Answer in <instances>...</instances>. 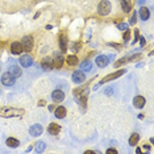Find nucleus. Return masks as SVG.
I'll use <instances>...</instances> for the list:
<instances>
[{
  "label": "nucleus",
  "mask_w": 154,
  "mask_h": 154,
  "mask_svg": "<svg viewBox=\"0 0 154 154\" xmlns=\"http://www.w3.org/2000/svg\"><path fill=\"white\" fill-rule=\"evenodd\" d=\"M24 109L12 108V107H3L0 108V116L1 117H19L24 115Z\"/></svg>",
  "instance_id": "1"
},
{
  "label": "nucleus",
  "mask_w": 154,
  "mask_h": 154,
  "mask_svg": "<svg viewBox=\"0 0 154 154\" xmlns=\"http://www.w3.org/2000/svg\"><path fill=\"white\" fill-rule=\"evenodd\" d=\"M111 8H112V6L108 0H101L98 6V12L100 16H107L111 12Z\"/></svg>",
  "instance_id": "2"
},
{
  "label": "nucleus",
  "mask_w": 154,
  "mask_h": 154,
  "mask_svg": "<svg viewBox=\"0 0 154 154\" xmlns=\"http://www.w3.org/2000/svg\"><path fill=\"white\" fill-rule=\"evenodd\" d=\"M21 45H23V49H24L25 51L32 50L33 49V37L32 36H25V37H23Z\"/></svg>",
  "instance_id": "3"
},
{
  "label": "nucleus",
  "mask_w": 154,
  "mask_h": 154,
  "mask_svg": "<svg viewBox=\"0 0 154 154\" xmlns=\"http://www.w3.org/2000/svg\"><path fill=\"white\" fill-rule=\"evenodd\" d=\"M1 83H3L4 86H8V87H11V86L15 84V77L9 71L6 72V74L1 77Z\"/></svg>",
  "instance_id": "4"
},
{
  "label": "nucleus",
  "mask_w": 154,
  "mask_h": 154,
  "mask_svg": "<svg viewBox=\"0 0 154 154\" xmlns=\"http://www.w3.org/2000/svg\"><path fill=\"white\" fill-rule=\"evenodd\" d=\"M124 72H125V70H117V71H115V72H112V74L107 75L105 78H103V79H101L100 84L109 82V80H113V79H116V78H119V77H121V75L124 74Z\"/></svg>",
  "instance_id": "5"
},
{
  "label": "nucleus",
  "mask_w": 154,
  "mask_h": 154,
  "mask_svg": "<svg viewBox=\"0 0 154 154\" xmlns=\"http://www.w3.org/2000/svg\"><path fill=\"white\" fill-rule=\"evenodd\" d=\"M41 67H42L45 71H50V70L53 69V59H51L50 57L44 58L42 62H41Z\"/></svg>",
  "instance_id": "6"
},
{
  "label": "nucleus",
  "mask_w": 154,
  "mask_h": 154,
  "mask_svg": "<svg viewBox=\"0 0 154 154\" xmlns=\"http://www.w3.org/2000/svg\"><path fill=\"white\" fill-rule=\"evenodd\" d=\"M32 62H33V59L29 54H24V56L20 57V65L23 67H29L32 65Z\"/></svg>",
  "instance_id": "7"
},
{
  "label": "nucleus",
  "mask_w": 154,
  "mask_h": 154,
  "mask_svg": "<svg viewBox=\"0 0 154 154\" xmlns=\"http://www.w3.org/2000/svg\"><path fill=\"white\" fill-rule=\"evenodd\" d=\"M84 79H86V77L82 72V70H80V71H74V74H72V82L74 83L80 84L82 82H84Z\"/></svg>",
  "instance_id": "8"
},
{
  "label": "nucleus",
  "mask_w": 154,
  "mask_h": 154,
  "mask_svg": "<svg viewBox=\"0 0 154 154\" xmlns=\"http://www.w3.org/2000/svg\"><path fill=\"white\" fill-rule=\"evenodd\" d=\"M44 132V128H42V125H40V124H34L33 127H30V129H29V133L32 136H40L41 133Z\"/></svg>",
  "instance_id": "9"
},
{
  "label": "nucleus",
  "mask_w": 154,
  "mask_h": 154,
  "mask_svg": "<svg viewBox=\"0 0 154 154\" xmlns=\"http://www.w3.org/2000/svg\"><path fill=\"white\" fill-rule=\"evenodd\" d=\"M11 51H12V54H16V56L21 54L23 51H24L21 42H13V44H12V45H11Z\"/></svg>",
  "instance_id": "10"
},
{
  "label": "nucleus",
  "mask_w": 154,
  "mask_h": 154,
  "mask_svg": "<svg viewBox=\"0 0 154 154\" xmlns=\"http://www.w3.org/2000/svg\"><path fill=\"white\" fill-rule=\"evenodd\" d=\"M58 45H59V49H61L62 53H65V51L67 50V38H66V34H61V36H59Z\"/></svg>",
  "instance_id": "11"
},
{
  "label": "nucleus",
  "mask_w": 154,
  "mask_h": 154,
  "mask_svg": "<svg viewBox=\"0 0 154 154\" xmlns=\"http://www.w3.org/2000/svg\"><path fill=\"white\" fill-rule=\"evenodd\" d=\"M51 98H53L54 101L59 103V101H62L65 99V94H63V91H61V90H56V91H53V94H51Z\"/></svg>",
  "instance_id": "12"
},
{
  "label": "nucleus",
  "mask_w": 154,
  "mask_h": 154,
  "mask_svg": "<svg viewBox=\"0 0 154 154\" xmlns=\"http://www.w3.org/2000/svg\"><path fill=\"white\" fill-rule=\"evenodd\" d=\"M146 100L143 96H136L134 99H133V105L136 107V108H142L143 105H145Z\"/></svg>",
  "instance_id": "13"
},
{
  "label": "nucleus",
  "mask_w": 154,
  "mask_h": 154,
  "mask_svg": "<svg viewBox=\"0 0 154 154\" xmlns=\"http://www.w3.org/2000/svg\"><path fill=\"white\" fill-rule=\"evenodd\" d=\"M54 115H56L57 119H63L65 116H66V108L65 107H57L56 109H54Z\"/></svg>",
  "instance_id": "14"
},
{
  "label": "nucleus",
  "mask_w": 154,
  "mask_h": 154,
  "mask_svg": "<svg viewBox=\"0 0 154 154\" xmlns=\"http://www.w3.org/2000/svg\"><path fill=\"white\" fill-rule=\"evenodd\" d=\"M108 57L105 56H99L98 58H96V65H98L99 67H105L107 65H108Z\"/></svg>",
  "instance_id": "15"
},
{
  "label": "nucleus",
  "mask_w": 154,
  "mask_h": 154,
  "mask_svg": "<svg viewBox=\"0 0 154 154\" xmlns=\"http://www.w3.org/2000/svg\"><path fill=\"white\" fill-rule=\"evenodd\" d=\"M59 130H61V127H59L58 124L50 122V125H49V128H48V132L50 133V134H58Z\"/></svg>",
  "instance_id": "16"
},
{
  "label": "nucleus",
  "mask_w": 154,
  "mask_h": 154,
  "mask_svg": "<svg viewBox=\"0 0 154 154\" xmlns=\"http://www.w3.org/2000/svg\"><path fill=\"white\" fill-rule=\"evenodd\" d=\"M9 72H11V74L13 75L15 78H19V77H21V74H23L21 69H20L19 66H12L11 69H9Z\"/></svg>",
  "instance_id": "17"
},
{
  "label": "nucleus",
  "mask_w": 154,
  "mask_h": 154,
  "mask_svg": "<svg viewBox=\"0 0 154 154\" xmlns=\"http://www.w3.org/2000/svg\"><path fill=\"white\" fill-rule=\"evenodd\" d=\"M62 65H63V58L59 56L56 57V59L53 61V67H56V69H61Z\"/></svg>",
  "instance_id": "18"
},
{
  "label": "nucleus",
  "mask_w": 154,
  "mask_h": 154,
  "mask_svg": "<svg viewBox=\"0 0 154 154\" xmlns=\"http://www.w3.org/2000/svg\"><path fill=\"white\" fill-rule=\"evenodd\" d=\"M6 143L9 146V148H17V146L20 145V142H19V141H17L16 138H12V137H11V138H7Z\"/></svg>",
  "instance_id": "19"
},
{
  "label": "nucleus",
  "mask_w": 154,
  "mask_h": 154,
  "mask_svg": "<svg viewBox=\"0 0 154 154\" xmlns=\"http://www.w3.org/2000/svg\"><path fill=\"white\" fill-rule=\"evenodd\" d=\"M149 9L146 8V7H142V8L140 9V16H141V19L143 20V21H145V20H148L149 19Z\"/></svg>",
  "instance_id": "20"
},
{
  "label": "nucleus",
  "mask_w": 154,
  "mask_h": 154,
  "mask_svg": "<svg viewBox=\"0 0 154 154\" xmlns=\"http://www.w3.org/2000/svg\"><path fill=\"white\" fill-rule=\"evenodd\" d=\"M138 140H140V136H138L137 133H133V134L130 136V138H129V145L130 146H136L137 145V142H138Z\"/></svg>",
  "instance_id": "21"
},
{
  "label": "nucleus",
  "mask_w": 154,
  "mask_h": 154,
  "mask_svg": "<svg viewBox=\"0 0 154 154\" xmlns=\"http://www.w3.org/2000/svg\"><path fill=\"white\" fill-rule=\"evenodd\" d=\"M91 67H92V65H91L90 61H84L80 63V70H82V71H90Z\"/></svg>",
  "instance_id": "22"
},
{
  "label": "nucleus",
  "mask_w": 154,
  "mask_h": 154,
  "mask_svg": "<svg viewBox=\"0 0 154 154\" xmlns=\"http://www.w3.org/2000/svg\"><path fill=\"white\" fill-rule=\"evenodd\" d=\"M66 61L70 66H75V65H78V61H79V59H78L75 56H70V57H67Z\"/></svg>",
  "instance_id": "23"
},
{
  "label": "nucleus",
  "mask_w": 154,
  "mask_h": 154,
  "mask_svg": "<svg viewBox=\"0 0 154 154\" xmlns=\"http://www.w3.org/2000/svg\"><path fill=\"white\" fill-rule=\"evenodd\" d=\"M45 150V142L40 141V142L36 143V153H42Z\"/></svg>",
  "instance_id": "24"
},
{
  "label": "nucleus",
  "mask_w": 154,
  "mask_h": 154,
  "mask_svg": "<svg viewBox=\"0 0 154 154\" xmlns=\"http://www.w3.org/2000/svg\"><path fill=\"white\" fill-rule=\"evenodd\" d=\"M121 7H122V9H124V12H129L130 8H132L128 0H121Z\"/></svg>",
  "instance_id": "25"
},
{
  "label": "nucleus",
  "mask_w": 154,
  "mask_h": 154,
  "mask_svg": "<svg viewBox=\"0 0 154 154\" xmlns=\"http://www.w3.org/2000/svg\"><path fill=\"white\" fill-rule=\"evenodd\" d=\"M127 62V58H121V59H119V61L115 63V67H119V66H121L122 63H125Z\"/></svg>",
  "instance_id": "26"
},
{
  "label": "nucleus",
  "mask_w": 154,
  "mask_h": 154,
  "mask_svg": "<svg viewBox=\"0 0 154 154\" xmlns=\"http://www.w3.org/2000/svg\"><path fill=\"white\" fill-rule=\"evenodd\" d=\"M117 28H119L120 30H127V29H128V24L122 23V24H119V25H117Z\"/></svg>",
  "instance_id": "27"
},
{
  "label": "nucleus",
  "mask_w": 154,
  "mask_h": 154,
  "mask_svg": "<svg viewBox=\"0 0 154 154\" xmlns=\"http://www.w3.org/2000/svg\"><path fill=\"white\" fill-rule=\"evenodd\" d=\"M142 58V54H136V56H133L132 58L129 59V61H132V62H134V61H137V59H141Z\"/></svg>",
  "instance_id": "28"
},
{
  "label": "nucleus",
  "mask_w": 154,
  "mask_h": 154,
  "mask_svg": "<svg viewBox=\"0 0 154 154\" xmlns=\"http://www.w3.org/2000/svg\"><path fill=\"white\" fill-rule=\"evenodd\" d=\"M129 37H130V30L127 29L125 30V34H124V41H128L129 40Z\"/></svg>",
  "instance_id": "29"
},
{
  "label": "nucleus",
  "mask_w": 154,
  "mask_h": 154,
  "mask_svg": "<svg viewBox=\"0 0 154 154\" xmlns=\"http://www.w3.org/2000/svg\"><path fill=\"white\" fill-rule=\"evenodd\" d=\"M136 17H137V15H136V12H134V13H133L132 15V19H130V24H136V21H137V19H136Z\"/></svg>",
  "instance_id": "30"
},
{
  "label": "nucleus",
  "mask_w": 154,
  "mask_h": 154,
  "mask_svg": "<svg viewBox=\"0 0 154 154\" xmlns=\"http://www.w3.org/2000/svg\"><path fill=\"white\" fill-rule=\"evenodd\" d=\"M107 154H117V150L116 149H108V150H107Z\"/></svg>",
  "instance_id": "31"
},
{
  "label": "nucleus",
  "mask_w": 154,
  "mask_h": 154,
  "mask_svg": "<svg viewBox=\"0 0 154 154\" xmlns=\"http://www.w3.org/2000/svg\"><path fill=\"white\" fill-rule=\"evenodd\" d=\"M105 94H107V95H111V94H112V88H107Z\"/></svg>",
  "instance_id": "32"
},
{
  "label": "nucleus",
  "mask_w": 154,
  "mask_h": 154,
  "mask_svg": "<svg viewBox=\"0 0 154 154\" xmlns=\"http://www.w3.org/2000/svg\"><path fill=\"white\" fill-rule=\"evenodd\" d=\"M140 40H141V45H145V42H146V41H145V38H143V37H141Z\"/></svg>",
  "instance_id": "33"
},
{
  "label": "nucleus",
  "mask_w": 154,
  "mask_h": 154,
  "mask_svg": "<svg viewBox=\"0 0 154 154\" xmlns=\"http://www.w3.org/2000/svg\"><path fill=\"white\" fill-rule=\"evenodd\" d=\"M38 105H45V101H44V100H41L40 103H38Z\"/></svg>",
  "instance_id": "34"
}]
</instances>
